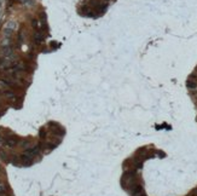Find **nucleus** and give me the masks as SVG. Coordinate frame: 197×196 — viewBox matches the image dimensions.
Masks as SVG:
<instances>
[{
  "label": "nucleus",
  "mask_w": 197,
  "mask_h": 196,
  "mask_svg": "<svg viewBox=\"0 0 197 196\" xmlns=\"http://www.w3.org/2000/svg\"><path fill=\"white\" fill-rule=\"evenodd\" d=\"M21 162H22L23 165H26V166L30 165L32 162H33V156L29 155L28 152H27V154H24V155H21Z\"/></svg>",
  "instance_id": "nucleus-1"
},
{
  "label": "nucleus",
  "mask_w": 197,
  "mask_h": 196,
  "mask_svg": "<svg viewBox=\"0 0 197 196\" xmlns=\"http://www.w3.org/2000/svg\"><path fill=\"white\" fill-rule=\"evenodd\" d=\"M17 143H18V139L16 137H7L6 139H5V144L9 147V148H13V147H16L17 145Z\"/></svg>",
  "instance_id": "nucleus-2"
},
{
  "label": "nucleus",
  "mask_w": 197,
  "mask_h": 196,
  "mask_svg": "<svg viewBox=\"0 0 197 196\" xmlns=\"http://www.w3.org/2000/svg\"><path fill=\"white\" fill-rule=\"evenodd\" d=\"M187 87H189V88H196V84L194 82V81L189 80V81H187Z\"/></svg>",
  "instance_id": "nucleus-3"
},
{
  "label": "nucleus",
  "mask_w": 197,
  "mask_h": 196,
  "mask_svg": "<svg viewBox=\"0 0 197 196\" xmlns=\"http://www.w3.org/2000/svg\"><path fill=\"white\" fill-rule=\"evenodd\" d=\"M5 191H6V186L4 185V184L0 183V194H4Z\"/></svg>",
  "instance_id": "nucleus-4"
}]
</instances>
